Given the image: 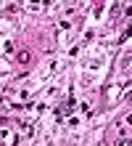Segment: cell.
Listing matches in <instances>:
<instances>
[{
    "instance_id": "obj_3",
    "label": "cell",
    "mask_w": 132,
    "mask_h": 146,
    "mask_svg": "<svg viewBox=\"0 0 132 146\" xmlns=\"http://www.w3.org/2000/svg\"><path fill=\"white\" fill-rule=\"evenodd\" d=\"M116 146H132V138H127V141H119Z\"/></svg>"
},
{
    "instance_id": "obj_5",
    "label": "cell",
    "mask_w": 132,
    "mask_h": 146,
    "mask_svg": "<svg viewBox=\"0 0 132 146\" xmlns=\"http://www.w3.org/2000/svg\"><path fill=\"white\" fill-rule=\"evenodd\" d=\"M0 106H3V98H0Z\"/></svg>"
},
{
    "instance_id": "obj_4",
    "label": "cell",
    "mask_w": 132,
    "mask_h": 146,
    "mask_svg": "<svg viewBox=\"0 0 132 146\" xmlns=\"http://www.w3.org/2000/svg\"><path fill=\"white\" fill-rule=\"evenodd\" d=\"M124 13H127V16H132V5H129V8H127V11H124Z\"/></svg>"
},
{
    "instance_id": "obj_2",
    "label": "cell",
    "mask_w": 132,
    "mask_h": 146,
    "mask_svg": "<svg viewBox=\"0 0 132 146\" xmlns=\"http://www.w3.org/2000/svg\"><path fill=\"white\" fill-rule=\"evenodd\" d=\"M129 35H132V29H124V32H121V37H119V42H124V40H127Z\"/></svg>"
},
{
    "instance_id": "obj_1",
    "label": "cell",
    "mask_w": 132,
    "mask_h": 146,
    "mask_svg": "<svg viewBox=\"0 0 132 146\" xmlns=\"http://www.w3.org/2000/svg\"><path fill=\"white\" fill-rule=\"evenodd\" d=\"M16 61H19L21 66H26V64L32 61V50H26V48H24V50H19V53H16Z\"/></svg>"
}]
</instances>
